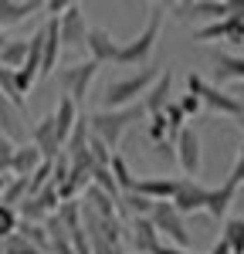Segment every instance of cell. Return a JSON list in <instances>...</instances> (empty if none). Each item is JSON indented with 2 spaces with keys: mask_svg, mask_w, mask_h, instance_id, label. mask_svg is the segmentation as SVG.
<instances>
[{
  "mask_svg": "<svg viewBox=\"0 0 244 254\" xmlns=\"http://www.w3.org/2000/svg\"><path fill=\"white\" fill-rule=\"evenodd\" d=\"M160 27H163V7L153 3L149 7V20L136 38L119 41V51H116V64L122 68H146V61L153 58L156 51V41H160Z\"/></svg>",
  "mask_w": 244,
  "mask_h": 254,
  "instance_id": "obj_1",
  "label": "cell"
},
{
  "mask_svg": "<svg viewBox=\"0 0 244 254\" xmlns=\"http://www.w3.org/2000/svg\"><path fill=\"white\" fill-rule=\"evenodd\" d=\"M142 116H146V112H142L139 102L129 105V109H116V112H105V109H102V112H95V116H88V136H95L109 153H119L122 136H125L129 126L139 122Z\"/></svg>",
  "mask_w": 244,
  "mask_h": 254,
  "instance_id": "obj_2",
  "label": "cell"
},
{
  "mask_svg": "<svg viewBox=\"0 0 244 254\" xmlns=\"http://www.w3.org/2000/svg\"><path fill=\"white\" fill-rule=\"evenodd\" d=\"M160 78V68H139V71H132V75H125V78H116L105 85V95H102V109L105 112H116V109H129V105H136L149 88H153V81Z\"/></svg>",
  "mask_w": 244,
  "mask_h": 254,
  "instance_id": "obj_3",
  "label": "cell"
},
{
  "mask_svg": "<svg viewBox=\"0 0 244 254\" xmlns=\"http://www.w3.org/2000/svg\"><path fill=\"white\" fill-rule=\"evenodd\" d=\"M186 92L190 95L200 98V105L207 112H214V116H224V119H244V102L238 95H227L224 88L217 85H210V81H203L200 75H186Z\"/></svg>",
  "mask_w": 244,
  "mask_h": 254,
  "instance_id": "obj_4",
  "label": "cell"
},
{
  "mask_svg": "<svg viewBox=\"0 0 244 254\" xmlns=\"http://www.w3.org/2000/svg\"><path fill=\"white\" fill-rule=\"evenodd\" d=\"M149 224H153V231L160 234L163 244H173V248L190 251V231H186V220L173 210V203H153Z\"/></svg>",
  "mask_w": 244,
  "mask_h": 254,
  "instance_id": "obj_5",
  "label": "cell"
},
{
  "mask_svg": "<svg viewBox=\"0 0 244 254\" xmlns=\"http://www.w3.org/2000/svg\"><path fill=\"white\" fill-rule=\"evenodd\" d=\"M99 75V64L95 61H78V64H71V68H61L58 71V85H61V98H68L75 109H78L85 95H88V88H92V81Z\"/></svg>",
  "mask_w": 244,
  "mask_h": 254,
  "instance_id": "obj_6",
  "label": "cell"
},
{
  "mask_svg": "<svg viewBox=\"0 0 244 254\" xmlns=\"http://www.w3.org/2000/svg\"><path fill=\"white\" fill-rule=\"evenodd\" d=\"M173 156H177L186 180H197V173H200V166H203V142H200V132L193 126H183L180 132L173 136Z\"/></svg>",
  "mask_w": 244,
  "mask_h": 254,
  "instance_id": "obj_7",
  "label": "cell"
},
{
  "mask_svg": "<svg viewBox=\"0 0 244 254\" xmlns=\"http://www.w3.org/2000/svg\"><path fill=\"white\" fill-rule=\"evenodd\" d=\"M207 193H210V187H203L200 180H186V176H180L177 180V193H173V210L180 217L186 214H200L203 207H207Z\"/></svg>",
  "mask_w": 244,
  "mask_h": 254,
  "instance_id": "obj_8",
  "label": "cell"
},
{
  "mask_svg": "<svg viewBox=\"0 0 244 254\" xmlns=\"http://www.w3.org/2000/svg\"><path fill=\"white\" fill-rule=\"evenodd\" d=\"M58 38H61V44H68L75 51H85L88 24H85V10H81L78 3H68L64 14L58 17Z\"/></svg>",
  "mask_w": 244,
  "mask_h": 254,
  "instance_id": "obj_9",
  "label": "cell"
},
{
  "mask_svg": "<svg viewBox=\"0 0 244 254\" xmlns=\"http://www.w3.org/2000/svg\"><path fill=\"white\" fill-rule=\"evenodd\" d=\"M58 203H61V200H58V190L48 183V187H44L38 196H27V200L17 207L20 224H44L48 217L58 210Z\"/></svg>",
  "mask_w": 244,
  "mask_h": 254,
  "instance_id": "obj_10",
  "label": "cell"
},
{
  "mask_svg": "<svg viewBox=\"0 0 244 254\" xmlns=\"http://www.w3.org/2000/svg\"><path fill=\"white\" fill-rule=\"evenodd\" d=\"M173 17L180 20H224L227 17V0H183V3H170Z\"/></svg>",
  "mask_w": 244,
  "mask_h": 254,
  "instance_id": "obj_11",
  "label": "cell"
},
{
  "mask_svg": "<svg viewBox=\"0 0 244 254\" xmlns=\"http://www.w3.org/2000/svg\"><path fill=\"white\" fill-rule=\"evenodd\" d=\"M177 180L180 176H139V180H132V190L129 193L146 196L153 203H170L173 193H177Z\"/></svg>",
  "mask_w": 244,
  "mask_h": 254,
  "instance_id": "obj_12",
  "label": "cell"
},
{
  "mask_svg": "<svg viewBox=\"0 0 244 254\" xmlns=\"http://www.w3.org/2000/svg\"><path fill=\"white\" fill-rule=\"evenodd\" d=\"M41 78L58 71V58H61V38H58V17H48L41 24Z\"/></svg>",
  "mask_w": 244,
  "mask_h": 254,
  "instance_id": "obj_13",
  "label": "cell"
},
{
  "mask_svg": "<svg viewBox=\"0 0 244 254\" xmlns=\"http://www.w3.org/2000/svg\"><path fill=\"white\" fill-rule=\"evenodd\" d=\"M31 146H34L48 163L61 153V139H58V129H55V116H44V119L34 122V129H31Z\"/></svg>",
  "mask_w": 244,
  "mask_h": 254,
  "instance_id": "obj_14",
  "label": "cell"
},
{
  "mask_svg": "<svg viewBox=\"0 0 244 254\" xmlns=\"http://www.w3.org/2000/svg\"><path fill=\"white\" fill-rule=\"evenodd\" d=\"M85 51H88V61L95 64H109L116 61V51H119V41L112 38L105 27H88V38H85Z\"/></svg>",
  "mask_w": 244,
  "mask_h": 254,
  "instance_id": "obj_15",
  "label": "cell"
},
{
  "mask_svg": "<svg viewBox=\"0 0 244 254\" xmlns=\"http://www.w3.org/2000/svg\"><path fill=\"white\" fill-rule=\"evenodd\" d=\"M197 41H227V44H244V24L234 17H224V20H210L197 27Z\"/></svg>",
  "mask_w": 244,
  "mask_h": 254,
  "instance_id": "obj_16",
  "label": "cell"
},
{
  "mask_svg": "<svg viewBox=\"0 0 244 254\" xmlns=\"http://www.w3.org/2000/svg\"><path fill=\"white\" fill-rule=\"evenodd\" d=\"M170 92H173V75H170V71H160V78L153 81V88L139 98L142 112H146V116H160L163 109L170 105Z\"/></svg>",
  "mask_w": 244,
  "mask_h": 254,
  "instance_id": "obj_17",
  "label": "cell"
},
{
  "mask_svg": "<svg viewBox=\"0 0 244 254\" xmlns=\"http://www.w3.org/2000/svg\"><path fill=\"white\" fill-rule=\"evenodd\" d=\"M34 10H41V0H0V31L17 27L20 20H27Z\"/></svg>",
  "mask_w": 244,
  "mask_h": 254,
  "instance_id": "obj_18",
  "label": "cell"
},
{
  "mask_svg": "<svg viewBox=\"0 0 244 254\" xmlns=\"http://www.w3.org/2000/svg\"><path fill=\"white\" fill-rule=\"evenodd\" d=\"M41 163H48V159L41 156L31 142H20V146H14V156H10V173L17 176V180H27Z\"/></svg>",
  "mask_w": 244,
  "mask_h": 254,
  "instance_id": "obj_19",
  "label": "cell"
},
{
  "mask_svg": "<svg viewBox=\"0 0 244 254\" xmlns=\"http://www.w3.org/2000/svg\"><path fill=\"white\" fill-rule=\"evenodd\" d=\"M0 136L10 139L14 146H20V139L27 136V129H24V116H20L3 95H0Z\"/></svg>",
  "mask_w": 244,
  "mask_h": 254,
  "instance_id": "obj_20",
  "label": "cell"
},
{
  "mask_svg": "<svg viewBox=\"0 0 244 254\" xmlns=\"http://www.w3.org/2000/svg\"><path fill=\"white\" fill-rule=\"evenodd\" d=\"M129 231H132V248H136V254H156V248L163 244L160 234L149 224V217H132V227Z\"/></svg>",
  "mask_w": 244,
  "mask_h": 254,
  "instance_id": "obj_21",
  "label": "cell"
},
{
  "mask_svg": "<svg viewBox=\"0 0 244 254\" xmlns=\"http://www.w3.org/2000/svg\"><path fill=\"white\" fill-rule=\"evenodd\" d=\"M234 196H238V187L224 180L221 187H210V193H207V207H203V210L214 217V220H221V217H227L231 203H234Z\"/></svg>",
  "mask_w": 244,
  "mask_h": 254,
  "instance_id": "obj_22",
  "label": "cell"
},
{
  "mask_svg": "<svg viewBox=\"0 0 244 254\" xmlns=\"http://www.w3.org/2000/svg\"><path fill=\"white\" fill-rule=\"evenodd\" d=\"M214 75H217V81H244V58L241 55H227V51H221L217 58H214ZM217 85V88H221Z\"/></svg>",
  "mask_w": 244,
  "mask_h": 254,
  "instance_id": "obj_23",
  "label": "cell"
},
{
  "mask_svg": "<svg viewBox=\"0 0 244 254\" xmlns=\"http://www.w3.org/2000/svg\"><path fill=\"white\" fill-rule=\"evenodd\" d=\"M55 129H58V139H61V149H64V139H68V132H71V126H75V119L81 116L78 109L68 102V98H58V105H55Z\"/></svg>",
  "mask_w": 244,
  "mask_h": 254,
  "instance_id": "obj_24",
  "label": "cell"
},
{
  "mask_svg": "<svg viewBox=\"0 0 244 254\" xmlns=\"http://www.w3.org/2000/svg\"><path fill=\"white\" fill-rule=\"evenodd\" d=\"M221 241L227 244L231 254H244V217H227V220H224Z\"/></svg>",
  "mask_w": 244,
  "mask_h": 254,
  "instance_id": "obj_25",
  "label": "cell"
},
{
  "mask_svg": "<svg viewBox=\"0 0 244 254\" xmlns=\"http://www.w3.org/2000/svg\"><path fill=\"white\" fill-rule=\"evenodd\" d=\"M24 58H27V38L7 41V44H3V51H0V68L17 71L20 64H24Z\"/></svg>",
  "mask_w": 244,
  "mask_h": 254,
  "instance_id": "obj_26",
  "label": "cell"
},
{
  "mask_svg": "<svg viewBox=\"0 0 244 254\" xmlns=\"http://www.w3.org/2000/svg\"><path fill=\"white\" fill-rule=\"evenodd\" d=\"M109 173H112V180H116V187H119V193H129L132 190V170H129V163H125V156L122 153H112V159H109Z\"/></svg>",
  "mask_w": 244,
  "mask_h": 254,
  "instance_id": "obj_27",
  "label": "cell"
},
{
  "mask_svg": "<svg viewBox=\"0 0 244 254\" xmlns=\"http://www.w3.org/2000/svg\"><path fill=\"white\" fill-rule=\"evenodd\" d=\"M0 95L7 98L14 109H17L20 116L27 112V98L17 92V81H14V71H7V68H0Z\"/></svg>",
  "mask_w": 244,
  "mask_h": 254,
  "instance_id": "obj_28",
  "label": "cell"
},
{
  "mask_svg": "<svg viewBox=\"0 0 244 254\" xmlns=\"http://www.w3.org/2000/svg\"><path fill=\"white\" fill-rule=\"evenodd\" d=\"M88 187H95V190H102L105 196H112L116 203L122 200L119 187H116V180H112V173H109V166H92V176H88Z\"/></svg>",
  "mask_w": 244,
  "mask_h": 254,
  "instance_id": "obj_29",
  "label": "cell"
},
{
  "mask_svg": "<svg viewBox=\"0 0 244 254\" xmlns=\"http://www.w3.org/2000/svg\"><path fill=\"white\" fill-rule=\"evenodd\" d=\"M24 200H27V180H17V176H10V180H7V187H3V193H0V207H10V210H17Z\"/></svg>",
  "mask_w": 244,
  "mask_h": 254,
  "instance_id": "obj_30",
  "label": "cell"
},
{
  "mask_svg": "<svg viewBox=\"0 0 244 254\" xmlns=\"http://www.w3.org/2000/svg\"><path fill=\"white\" fill-rule=\"evenodd\" d=\"M17 234L31 244V248H38L41 254H48V231H44V224H17Z\"/></svg>",
  "mask_w": 244,
  "mask_h": 254,
  "instance_id": "obj_31",
  "label": "cell"
},
{
  "mask_svg": "<svg viewBox=\"0 0 244 254\" xmlns=\"http://www.w3.org/2000/svg\"><path fill=\"white\" fill-rule=\"evenodd\" d=\"M163 122H166V132H170V136H177L183 126H186V119H183V112L177 109V102H170V105L163 109Z\"/></svg>",
  "mask_w": 244,
  "mask_h": 254,
  "instance_id": "obj_32",
  "label": "cell"
},
{
  "mask_svg": "<svg viewBox=\"0 0 244 254\" xmlns=\"http://www.w3.org/2000/svg\"><path fill=\"white\" fill-rule=\"evenodd\" d=\"M0 244H3V254H41L38 248H31V244H27V241H24L17 231H14L10 237H3Z\"/></svg>",
  "mask_w": 244,
  "mask_h": 254,
  "instance_id": "obj_33",
  "label": "cell"
},
{
  "mask_svg": "<svg viewBox=\"0 0 244 254\" xmlns=\"http://www.w3.org/2000/svg\"><path fill=\"white\" fill-rule=\"evenodd\" d=\"M177 109H180L183 112V119H186V122H190V119H197L203 112V105H200V98L197 95H190V92H186V95H180L177 98Z\"/></svg>",
  "mask_w": 244,
  "mask_h": 254,
  "instance_id": "obj_34",
  "label": "cell"
},
{
  "mask_svg": "<svg viewBox=\"0 0 244 254\" xmlns=\"http://www.w3.org/2000/svg\"><path fill=\"white\" fill-rule=\"evenodd\" d=\"M17 224H20L17 210H10V207H0V241L14 234V231H17Z\"/></svg>",
  "mask_w": 244,
  "mask_h": 254,
  "instance_id": "obj_35",
  "label": "cell"
},
{
  "mask_svg": "<svg viewBox=\"0 0 244 254\" xmlns=\"http://www.w3.org/2000/svg\"><path fill=\"white\" fill-rule=\"evenodd\" d=\"M88 156H92V163H95V166H109L112 153H109V149H105L95 136H88Z\"/></svg>",
  "mask_w": 244,
  "mask_h": 254,
  "instance_id": "obj_36",
  "label": "cell"
},
{
  "mask_svg": "<svg viewBox=\"0 0 244 254\" xmlns=\"http://www.w3.org/2000/svg\"><path fill=\"white\" fill-rule=\"evenodd\" d=\"M146 132H149V139H153V142H166V136H170V132H166L163 112H160V116H149V129H146Z\"/></svg>",
  "mask_w": 244,
  "mask_h": 254,
  "instance_id": "obj_37",
  "label": "cell"
},
{
  "mask_svg": "<svg viewBox=\"0 0 244 254\" xmlns=\"http://www.w3.org/2000/svg\"><path fill=\"white\" fill-rule=\"evenodd\" d=\"M227 183H234L238 190L244 187V146L238 149V159H234V166H231V176H227Z\"/></svg>",
  "mask_w": 244,
  "mask_h": 254,
  "instance_id": "obj_38",
  "label": "cell"
},
{
  "mask_svg": "<svg viewBox=\"0 0 244 254\" xmlns=\"http://www.w3.org/2000/svg\"><path fill=\"white\" fill-rule=\"evenodd\" d=\"M10 156H14V142L0 136V176L10 173Z\"/></svg>",
  "mask_w": 244,
  "mask_h": 254,
  "instance_id": "obj_39",
  "label": "cell"
},
{
  "mask_svg": "<svg viewBox=\"0 0 244 254\" xmlns=\"http://www.w3.org/2000/svg\"><path fill=\"white\" fill-rule=\"evenodd\" d=\"M227 17H234V20L244 24V0H227Z\"/></svg>",
  "mask_w": 244,
  "mask_h": 254,
  "instance_id": "obj_40",
  "label": "cell"
},
{
  "mask_svg": "<svg viewBox=\"0 0 244 254\" xmlns=\"http://www.w3.org/2000/svg\"><path fill=\"white\" fill-rule=\"evenodd\" d=\"M64 7H68L64 0H48V3H41V10H48L51 17H61V14H64Z\"/></svg>",
  "mask_w": 244,
  "mask_h": 254,
  "instance_id": "obj_41",
  "label": "cell"
},
{
  "mask_svg": "<svg viewBox=\"0 0 244 254\" xmlns=\"http://www.w3.org/2000/svg\"><path fill=\"white\" fill-rule=\"evenodd\" d=\"M156 156H163V159L173 156V142H170V139H166V142H156Z\"/></svg>",
  "mask_w": 244,
  "mask_h": 254,
  "instance_id": "obj_42",
  "label": "cell"
},
{
  "mask_svg": "<svg viewBox=\"0 0 244 254\" xmlns=\"http://www.w3.org/2000/svg\"><path fill=\"white\" fill-rule=\"evenodd\" d=\"M156 254H190V251H183V248H173V244H160V248H156Z\"/></svg>",
  "mask_w": 244,
  "mask_h": 254,
  "instance_id": "obj_43",
  "label": "cell"
},
{
  "mask_svg": "<svg viewBox=\"0 0 244 254\" xmlns=\"http://www.w3.org/2000/svg\"><path fill=\"white\" fill-rule=\"evenodd\" d=\"M210 254H231V251H227V244H224L221 237H217V244H214V248H210Z\"/></svg>",
  "mask_w": 244,
  "mask_h": 254,
  "instance_id": "obj_44",
  "label": "cell"
},
{
  "mask_svg": "<svg viewBox=\"0 0 244 254\" xmlns=\"http://www.w3.org/2000/svg\"><path fill=\"white\" fill-rule=\"evenodd\" d=\"M7 41H10V38H7V31H0V51H3V44H7Z\"/></svg>",
  "mask_w": 244,
  "mask_h": 254,
  "instance_id": "obj_45",
  "label": "cell"
},
{
  "mask_svg": "<svg viewBox=\"0 0 244 254\" xmlns=\"http://www.w3.org/2000/svg\"><path fill=\"white\" fill-rule=\"evenodd\" d=\"M7 180H10V176H0V193H3V187H7Z\"/></svg>",
  "mask_w": 244,
  "mask_h": 254,
  "instance_id": "obj_46",
  "label": "cell"
},
{
  "mask_svg": "<svg viewBox=\"0 0 244 254\" xmlns=\"http://www.w3.org/2000/svg\"><path fill=\"white\" fill-rule=\"evenodd\" d=\"M0 254H3V244H0Z\"/></svg>",
  "mask_w": 244,
  "mask_h": 254,
  "instance_id": "obj_47",
  "label": "cell"
}]
</instances>
